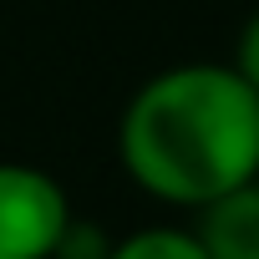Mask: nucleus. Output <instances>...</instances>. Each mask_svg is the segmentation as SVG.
Segmentation results:
<instances>
[{
    "mask_svg": "<svg viewBox=\"0 0 259 259\" xmlns=\"http://www.w3.org/2000/svg\"><path fill=\"white\" fill-rule=\"evenodd\" d=\"M193 213H198L193 234L208 259H259V178L208 198Z\"/></svg>",
    "mask_w": 259,
    "mask_h": 259,
    "instance_id": "3",
    "label": "nucleus"
},
{
    "mask_svg": "<svg viewBox=\"0 0 259 259\" xmlns=\"http://www.w3.org/2000/svg\"><path fill=\"white\" fill-rule=\"evenodd\" d=\"M107 259H208L193 229H173V224H148L112 239Z\"/></svg>",
    "mask_w": 259,
    "mask_h": 259,
    "instance_id": "4",
    "label": "nucleus"
},
{
    "mask_svg": "<svg viewBox=\"0 0 259 259\" xmlns=\"http://www.w3.org/2000/svg\"><path fill=\"white\" fill-rule=\"evenodd\" d=\"M66 224L71 198L46 168L0 158V259H51Z\"/></svg>",
    "mask_w": 259,
    "mask_h": 259,
    "instance_id": "2",
    "label": "nucleus"
},
{
    "mask_svg": "<svg viewBox=\"0 0 259 259\" xmlns=\"http://www.w3.org/2000/svg\"><path fill=\"white\" fill-rule=\"evenodd\" d=\"M254 92H259V11L244 21V31H239V41H234V61H229Z\"/></svg>",
    "mask_w": 259,
    "mask_h": 259,
    "instance_id": "6",
    "label": "nucleus"
},
{
    "mask_svg": "<svg viewBox=\"0 0 259 259\" xmlns=\"http://www.w3.org/2000/svg\"><path fill=\"white\" fill-rule=\"evenodd\" d=\"M117 158L158 203L203 208L259 178V92L229 61L163 66L127 102Z\"/></svg>",
    "mask_w": 259,
    "mask_h": 259,
    "instance_id": "1",
    "label": "nucleus"
},
{
    "mask_svg": "<svg viewBox=\"0 0 259 259\" xmlns=\"http://www.w3.org/2000/svg\"><path fill=\"white\" fill-rule=\"evenodd\" d=\"M107 249H112V239L102 234V224L71 213V224H66V234H61L51 259H107Z\"/></svg>",
    "mask_w": 259,
    "mask_h": 259,
    "instance_id": "5",
    "label": "nucleus"
}]
</instances>
